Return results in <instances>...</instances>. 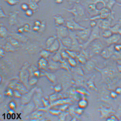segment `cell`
Instances as JSON below:
<instances>
[{
  "instance_id": "cell-1",
  "label": "cell",
  "mask_w": 121,
  "mask_h": 121,
  "mask_svg": "<svg viewBox=\"0 0 121 121\" xmlns=\"http://www.w3.org/2000/svg\"><path fill=\"white\" fill-rule=\"evenodd\" d=\"M63 9L73 15L74 20L77 22L84 21L86 18L84 8L80 3L74 4L71 9L64 8Z\"/></svg>"
},
{
  "instance_id": "cell-2",
  "label": "cell",
  "mask_w": 121,
  "mask_h": 121,
  "mask_svg": "<svg viewBox=\"0 0 121 121\" xmlns=\"http://www.w3.org/2000/svg\"><path fill=\"white\" fill-rule=\"evenodd\" d=\"M108 0H91L87 5V12L91 17L99 15L101 10L98 8V5L102 3H107Z\"/></svg>"
},
{
  "instance_id": "cell-3",
  "label": "cell",
  "mask_w": 121,
  "mask_h": 121,
  "mask_svg": "<svg viewBox=\"0 0 121 121\" xmlns=\"http://www.w3.org/2000/svg\"><path fill=\"white\" fill-rule=\"evenodd\" d=\"M104 48V46L99 39L92 42L87 49L89 53L90 58L95 56L100 55Z\"/></svg>"
},
{
  "instance_id": "cell-4",
  "label": "cell",
  "mask_w": 121,
  "mask_h": 121,
  "mask_svg": "<svg viewBox=\"0 0 121 121\" xmlns=\"http://www.w3.org/2000/svg\"><path fill=\"white\" fill-rule=\"evenodd\" d=\"M100 38V28L97 24L96 26L92 29L91 33L86 42L82 44V49H87L92 42L95 40L99 39Z\"/></svg>"
},
{
  "instance_id": "cell-5",
  "label": "cell",
  "mask_w": 121,
  "mask_h": 121,
  "mask_svg": "<svg viewBox=\"0 0 121 121\" xmlns=\"http://www.w3.org/2000/svg\"><path fill=\"white\" fill-rule=\"evenodd\" d=\"M91 30V28H86L84 30L76 31V38L80 44H83L86 42Z\"/></svg>"
},
{
  "instance_id": "cell-6",
  "label": "cell",
  "mask_w": 121,
  "mask_h": 121,
  "mask_svg": "<svg viewBox=\"0 0 121 121\" xmlns=\"http://www.w3.org/2000/svg\"><path fill=\"white\" fill-rule=\"evenodd\" d=\"M66 27L70 31H76L84 30L86 27H83L78 23L73 17L66 19Z\"/></svg>"
},
{
  "instance_id": "cell-7",
  "label": "cell",
  "mask_w": 121,
  "mask_h": 121,
  "mask_svg": "<svg viewBox=\"0 0 121 121\" xmlns=\"http://www.w3.org/2000/svg\"><path fill=\"white\" fill-rule=\"evenodd\" d=\"M69 36L70 37L72 40V46L69 50L77 52H80L82 49V44L79 43L76 38V31H71L69 30Z\"/></svg>"
},
{
  "instance_id": "cell-8",
  "label": "cell",
  "mask_w": 121,
  "mask_h": 121,
  "mask_svg": "<svg viewBox=\"0 0 121 121\" xmlns=\"http://www.w3.org/2000/svg\"><path fill=\"white\" fill-rule=\"evenodd\" d=\"M115 12L112 11L110 17L109 18L105 20H99L97 24L99 28L104 30H109L111 27L112 21L115 19Z\"/></svg>"
},
{
  "instance_id": "cell-9",
  "label": "cell",
  "mask_w": 121,
  "mask_h": 121,
  "mask_svg": "<svg viewBox=\"0 0 121 121\" xmlns=\"http://www.w3.org/2000/svg\"><path fill=\"white\" fill-rule=\"evenodd\" d=\"M56 36L60 40L69 36V30L66 26H56Z\"/></svg>"
},
{
  "instance_id": "cell-10",
  "label": "cell",
  "mask_w": 121,
  "mask_h": 121,
  "mask_svg": "<svg viewBox=\"0 0 121 121\" xmlns=\"http://www.w3.org/2000/svg\"><path fill=\"white\" fill-rule=\"evenodd\" d=\"M114 45L108 46L104 48L100 54L101 57L104 59L107 60L112 57L115 52L114 49Z\"/></svg>"
},
{
  "instance_id": "cell-11",
  "label": "cell",
  "mask_w": 121,
  "mask_h": 121,
  "mask_svg": "<svg viewBox=\"0 0 121 121\" xmlns=\"http://www.w3.org/2000/svg\"><path fill=\"white\" fill-rule=\"evenodd\" d=\"M96 64V60L94 59H88L86 63L83 65V70L87 72L91 71L95 68Z\"/></svg>"
},
{
  "instance_id": "cell-12",
  "label": "cell",
  "mask_w": 121,
  "mask_h": 121,
  "mask_svg": "<svg viewBox=\"0 0 121 121\" xmlns=\"http://www.w3.org/2000/svg\"><path fill=\"white\" fill-rule=\"evenodd\" d=\"M121 36L117 34H113L109 38L104 40L108 46L115 45L117 44L120 40Z\"/></svg>"
},
{
  "instance_id": "cell-13",
  "label": "cell",
  "mask_w": 121,
  "mask_h": 121,
  "mask_svg": "<svg viewBox=\"0 0 121 121\" xmlns=\"http://www.w3.org/2000/svg\"><path fill=\"white\" fill-rule=\"evenodd\" d=\"M112 11L106 8H103L100 11L99 15L100 20H105L109 18L111 16Z\"/></svg>"
},
{
  "instance_id": "cell-14",
  "label": "cell",
  "mask_w": 121,
  "mask_h": 121,
  "mask_svg": "<svg viewBox=\"0 0 121 121\" xmlns=\"http://www.w3.org/2000/svg\"><path fill=\"white\" fill-rule=\"evenodd\" d=\"M60 46V42L58 38L49 48L46 49L49 51L51 53H55L59 49Z\"/></svg>"
},
{
  "instance_id": "cell-15",
  "label": "cell",
  "mask_w": 121,
  "mask_h": 121,
  "mask_svg": "<svg viewBox=\"0 0 121 121\" xmlns=\"http://www.w3.org/2000/svg\"><path fill=\"white\" fill-rule=\"evenodd\" d=\"M60 40L64 47L67 49H70L72 46V40L70 37L68 36Z\"/></svg>"
},
{
  "instance_id": "cell-16",
  "label": "cell",
  "mask_w": 121,
  "mask_h": 121,
  "mask_svg": "<svg viewBox=\"0 0 121 121\" xmlns=\"http://www.w3.org/2000/svg\"><path fill=\"white\" fill-rule=\"evenodd\" d=\"M54 19L55 26H63L65 23V19L60 15H56L54 16Z\"/></svg>"
},
{
  "instance_id": "cell-17",
  "label": "cell",
  "mask_w": 121,
  "mask_h": 121,
  "mask_svg": "<svg viewBox=\"0 0 121 121\" xmlns=\"http://www.w3.org/2000/svg\"><path fill=\"white\" fill-rule=\"evenodd\" d=\"M47 66L48 69L52 71L56 70L60 68V64L57 62L54 61L52 60L48 62Z\"/></svg>"
},
{
  "instance_id": "cell-18",
  "label": "cell",
  "mask_w": 121,
  "mask_h": 121,
  "mask_svg": "<svg viewBox=\"0 0 121 121\" xmlns=\"http://www.w3.org/2000/svg\"><path fill=\"white\" fill-rule=\"evenodd\" d=\"M57 39V36L55 35L51 36L47 39L45 43L46 49L49 48L53 43Z\"/></svg>"
},
{
  "instance_id": "cell-19",
  "label": "cell",
  "mask_w": 121,
  "mask_h": 121,
  "mask_svg": "<svg viewBox=\"0 0 121 121\" xmlns=\"http://www.w3.org/2000/svg\"><path fill=\"white\" fill-rule=\"evenodd\" d=\"M18 13V12H16L10 13L9 23L10 26L13 25L16 23L17 15Z\"/></svg>"
},
{
  "instance_id": "cell-20",
  "label": "cell",
  "mask_w": 121,
  "mask_h": 121,
  "mask_svg": "<svg viewBox=\"0 0 121 121\" xmlns=\"http://www.w3.org/2000/svg\"><path fill=\"white\" fill-rule=\"evenodd\" d=\"M29 8L33 11L34 13L39 10V6L34 0H30L29 3Z\"/></svg>"
},
{
  "instance_id": "cell-21",
  "label": "cell",
  "mask_w": 121,
  "mask_h": 121,
  "mask_svg": "<svg viewBox=\"0 0 121 121\" xmlns=\"http://www.w3.org/2000/svg\"><path fill=\"white\" fill-rule=\"evenodd\" d=\"M2 47L6 52H14L16 51V48L11 45L8 41Z\"/></svg>"
},
{
  "instance_id": "cell-22",
  "label": "cell",
  "mask_w": 121,
  "mask_h": 121,
  "mask_svg": "<svg viewBox=\"0 0 121 121\" xmlns=\"http://www.w3.org/2000/svg\"><path fill=\"white\" fill-rule=\"evenodd\" d=\"M60 62V68L65 69L67 71L70 72L71 71V67L69 66L68 62H67L65 60H61Z\"/></svg>"
},
{
  "instance_id": "cell-23",
  "label": "cell",
  "mask_w": 121,
  "mask_h": 121,
  "mask_svg": "<svg viewBox=\"0 0 121 121\" xmlns=\"http://www.w3.org/2000/svg\"><path fill=\"white\" fill-rule=\"evenodd\" d=\"M8 41L10 43L13 47L15 48H17L20 46V44L18 41L16 39L12 37H9L8 39Z\"/></svg>"
},
{
  "instance_id": "cell-24",
  "label": "cell",
  "mask_w": 121,
  "mask_h": 121,
  "mask_svg": "<svg viewBox=\"0 0 121 121\" xmlns=\"http://www.w3.org/2000/svg\"><path fill=\"white\" fill-rule=\"evenodd\" d=\"M0 25V37L2 39H5L7 38L8 36V31L6 27Z\"/></svg>"
},
{
  "instance_id": "cell-25",
  "label": "cell",
  "mask_w": 121,
  "mask_h": 121,
  "mask_svg": "<svg viewBox=\"0 0 121 121\" xmlns=\"http://www.w3.org/2000/svg\"><path fill=\"white\" fill-rule=\"evenodd\" d=\"M121 27V25L117 22L115 25L110 28L109 30H111L113 34H118V32Z\"/></svg>"
},
{
  "instance_id": "cell-26",
  "label": "cell",
  "mask_w": 121,
  "mask_h": 121,
  "mask_svg": "<svg viewBox=\"0 0 121 121\" xmlns=\"http://www.w3.org/2000/svg\"><path fill=\"white\" fill-rule=\"evenodd\" d=\"M51 53L47 49L43 50L40 52V55L42 58L46 59L50 56Z\"/></svg>"
},
{
  "instance_id": "cell-27",
  "label": "cell",
  "mask_w": 121,
  "mask_h": 121,
  "mask_svg": "<svg viewBox=\"0 0 121 121\" xmlns=\"http://www.w3.org/2000/svg\"><path fill=\"white\" fill-rule=\"evenodd\" d=\"M39 66L42 69H45L48 66V64L46 59L42 58L39 62Z\"/></svg>"
},
{
  "instance_id": "cell-28",
  "label": "cell",
  "mask_w": 121,
  "mask_h": 121,
  "mask_svg": "<svg viewBox=\"0 0 121 121\" xmlns=\"http://www.w3.org/2000/svg\"><path fill=\"white\" fill-rule=\"evenodd\" d=\"M113 33L109 30H104L102 33V37L104 39H106L110 37Z\"/></svg>"
},
{
  "instance_id": "cell-29",
  "label": "cell",
  "mask_w": 121,
  "mask_h": 121,
  "mask_svg": "<svg viewBox=\"0 0 121 121\" xmlns=\"http://www.w3.org/2000/svg\"><path fill=\"white\" fill-rule=\"evenodd\" d=\"M66 51L69 55V57L74 58V59L77 58L78 54V52H76L69 49H66Z\"/></svg>"
},
{
  "instance_id": "cell-30",
  "label": "cell",
  "mask_w": 121,
  "mask_h": 121,
  "mask_svg": "<svg viewBox=\"0 0 121 121\" xmlns=\"http://www.w3.org/2000/svg\"><path fill=\"white\" fill-rule=\"evenodd\" d=\"M68 64L72 68L76 67L77 65V62L74 58L69 57L67 60Z\"/></svg>"
},
{
  "instance_id": "cell-31",
  "label": "cell",
  "mask_w": 121,
  "mask_h": 121,
  "mask_svg": "<svg viewBox=\"0 0 121 121\" xmlns=\"http://www.w3.org/2000/svg\"><path fill=\"white\" fill-rule=\"evenodd\" d=\"M87 105V101L85 99H82L79 101L78 103L79 108L81 109H84Z\"/></svg>"
},
{
  "instance_id": "cell-32",
  "label": "cell",
  "mask_w": 121,
  "mask_h": 121,
  "mask_svg": "<svg viewBox=\"0 0 121 121\" xmlns=\"http://www.w3.org/2000/svg\"><path fill=\"white\" fill-rule=\"evenodd\" d=\"M116 2L114 0H108L106 4V8L110 10L111 11L112 10V8Z\"/></svg>"
},
{
  "instance_id": "cell-33",
  "label": "cell",
  "mask_w": 121,
  "mask_h": 121,
  "mask_svg": "<svg viewBox=\"0 0 121 121\" xmlns=\"http://www.w3.org/2000/svg\"><path fill=\"white\" fill-rule=\"evenodd\" d=\"M73 69H74L73 70V72L76 74L78 75L81 76H82L84 75L82 69L80 67H77L76 66V67L73 68Z\"/></svg>"
},
{
  "instance_id": "cell-34",
  "label": "cell",
  "mask_w": 121,
  "mask_h": 121,
  "mask_svg": "<svg viewBox=\"0 0 121 121\" xmlns=\"http://www.w3.org/2000/svg\"><path fill=\"white\" fill-rule=\"evenodd\" d=\"M8 5L10 6H13L18 4L19 1V0H4Z\"/></svg>"
},
{
  "instance_id": "cell-35",
  "label": "cell",
  "mask_w": 121,
  "mask_h": 121,
  "mask_svg": "<svg viewBox=\"0 0 121 121\" xmlns=\"http://www.w3.org/2000/svg\"><path fill=\"white\" fill-rule=\"evenodd\" d=\"M61 56L62 59L64 60H66L69 59V57L68 54L66 52V50L62 51L61 53Z\"/></svg>"
},
{
  "instance_id": "cell-36",
  "label": "cell",
  "mask_w": 121,
  "mask_h": 121,
  "mask_svg": "<svg viewBox=\"0 0 121 121\" xmlns=\"http://www.w3.org/2000/svg\"><path fill=\"white\" fill-rule=\"evenodd\" d=\"M114 49L115 52L118 53H121V47L120 44H115L114 45Z\"/></svg>"
},
{
  "instance_id": "cell-37",
  "label": "cell",
  "mask_w": 121,
  "mask_h": 121,
  "mask_svg": "<svg viewBox=\"0 0 121 121\" xmlns=\"http://www.w3.org/2000/svg\"><path fill=\"white\" fill-rule=\"evenodd\" d=\"M46 22L43 21L41 23V26L40 27L39 30L38 32L40 31V33H42L44 31L45 29L46 25Z\"/></svg>"
},
{
  "instance_id": "cell-38",
  "label": "cell",
  "mask_w": 121,
  "mask_h": 121,
  "mask_svg": "<svg viewBox=\"0 0 121 121\" xmlns=\"http://www.w3.org/2000/svg\"><path fill=\"white\" fill-rule=\"evenodd\" d=\"M69 5H73L74 4L80 3L81 0H66Z\"/></svg>"
},
{
  "instance_id": "cell-39",
  "label": "cell",
  "mask_w": 121,
  "mask_h": 121,
  "mask_svg": "<svg viewBox=\"0 0 121 121\" xmlns=\"http://www.w3.org/2000/svg\"><path fill=\"white\" fill-rule=\"evenodd\" d=\"M34 12L32 10L29 9L25 12V14L26 16L28 17H30L32 16Z\"/></svg>"
},
{
  "instance_id": "cell-40",
  "label": "cell",
  "mask_w": 121,
  "mask_h": 121,
  "mask_svg": "<svg viewBox=\"0 0 121 121\" xmlns=\"http://www.w3.org/2000/svg\"><path fill=\"white\" fill-rule=\"evenodd\" d=\"M29 5L26 4H23L21 6V8L22 10L25 12L29 9Z\"/></svg>"
},
{
  "instance_id": "cell-41",
  "label": "cell",
  "mask_w": 121,
  "mask_h": 121,
  "mask_svg": "<svg viewBox=\"0 0 121 121\" xmlns=\"http://www.w3.org/2000/svg\"><path fill=\"white\" fill-rule=\"evenodd\" d=\"M90 27L93 28L96 26L97 25V23L95 22V21H90Z\"/></svg>"
},
{
  "instance_id": "cell-42",
  "label": "cell",
  "mask_w": 121,
  "mask_h": 121,
  "mask_svg": "<svg viewBox=\"0 0 121 121\" xmlns=\"http://www.w3.org/2000/svg\"><path fill=\"white\" fill-rule=\"evenodd\" d=\"M9 17L6 16V15L5 14L3 10L2 9V8H0V18H9Z\"/></svg>"
},
{
  "instance_id": "cell-43",
  "label": "cell",
  "mask_w": 121,
  "mask_h": 121,
  "mask_svg": "<svg viewBox=\"0 0 121 121\" xmlns=\"http://www.w3.org/2000/svg\"><path fill=\"white\" fill-rule=\"evenodd\" d=\"M5 51L3 49V48H2V47L1 46L0 48V57L1 58H2L5 55Z\"/></svg>"
},
{
  "instance_id": "cell-44",
  "label": "cell",
  "mask_w": 121,
  "mask_h": 121,
  "mask_svg": "<svg viewBox=\"0 0 121 121\" xmlns=\"http://www.w3.org/2000/svg\"><path fill=\"white\" fill-rule=\"evenodd\" d=\"M40 27L38 26H34L33 28V30L35 32L39 31V30Z\"/></svg>"
},
{
  "instance_id": "cell-45",
  "label": "cell",
  "mask_w": 121,
  "mask_h": 121,
  "mask_svg": "<svg viewBox=\"0 0 121 121\" xmlns=\"http://www.w3.org/2000/svg\"><path fill=\"white\" fill-rule=\"evenodd\" d=\"M24 31L28 32L29 30V27L28 25H26L23 27Z\"/></svg>"
},
{
  "instance_id": "cell-46",
  "label": "cell",
  "mask_w": 121,
  "mask_h": 121,
  "mask_svg": "<svg viewBox=\"0 0 121 121\" xmlns=\"http://www.w3.org/2000/svg\"><path fill=\"white\" fill-rule=\"evenodd\" d=\"M41 23L39 21H36L35 22V26H38V27H40L41 24Z\"/></svg>"
},
{
  "instance_id": "cell-47",
  "label": "cell",
  "mask_w": 121,
  "mask_h": 121,
  "mask_svg": "<svg viewBox=\"0 0 121 121\" xmlns=\"http://www.w3.org/2000/svg\"><path fill=\"white\" fill-rule=\"evenodd\" d=\"M63 2V0H55V3L57 4H61Z\"/></svg>"
},
{
  "instance_id": "cell-48",
  "label": "cell",
  "mask_w": 121,
  "mask_h": 121,
  "mask_svg": "<svg viewBox=\"0 0 121 121\" xmlns=\"http://www.w3.org/2000/svg\"><path fill=\"white\" fill-rule=\"evenodd\" d=\"M108 121H116V119L115 117L114 116H112L110 118L107 120Z\"/></svg>"
},
{
  "instance_id": "cell-49",
  "label": "cell",
  "mask_w": 121,
  "mask_h": 121,
  "mask_svg": "<svg viewBox=\"0 0 121 121\" xmlns=\"http://www.w3.org/2000/svg\"><path fill=\"white\" fill-rule=\"evenodd\" d=\"M23 31H24V30L23 27L19 29L18 30V32L19 33H22L23 32Z\"/></svg>"
},
{
  "instance_id": "cell-50",
  "label": "cell",
  "mask_w": 121,
  "mask_h": 121,
  "mask_svg": "<svg viewBox=\"0 0 121 121\" xmlns=\"http://www.w3.org/2000/svg\"><path fill=\"white\" fill-rule=\"evenodd\" d=\"M117 66V69L118 70H119L120 72L121 73V65L118 64Z\"/></svg>"
},
{
  "instance_id": "cell-51",
  "label": "cell",
  "mask_w": 121,
  "mask_h": 121,
  "mask_svg": "<svg viewBox=\"0 0 121 121\" xmlns=\"http://www.w3.org/2000/svg\"><path fill=\"white\" fill-rule=\"evenodd\" d=\"M116 92L118 94H120L121 93V89L118 88L116 90Z\"/></svg>"
},
{
  "instance_id": "cell-52",
  "label": "cell",
  "mask_w": 121,
  "mask_h": 121,
  "mask_svg": "<svg viewBox=\"0 0 121 121\" xmlns=\"http://www.w3.org/2000/svg\"><path fill=\"white\" fill-rule=\"evenodd\" d=\"M111 96L112 98H115V97H116L117 95L115 93L112 92L111 94Z\"/></svg>"
},
{
  "instance_id": "cell-53",
  "label": "cell",
  "mask_w": 121,
  "mask_h": 121,
  "mask_svg": "<svg viewBox=\"0 0 121 121\" xmlns=\"http://www.w3.org/2000/svg\"><path fill=\"white\" fill-rule=\"evenodd\" d=\"M116 3H121V0H114Z\"/></svg>"
},
{
  "instance_id": "cell-54",
  "label": "cell",
  "mask_w": 121,
  "mask_h": 121,
  "mask_svg": "<svg viewBox=\"0 0 121 121\" xmlns=\"http://www.w3.org/2000/svg\"><path fill=\"white\" fill-rule=\"evenodd\" d=\"M35 2L36 3H38L40 2L41 0H34Z\"/></svg>"
},
{
  "instance_id": "cell-55",
  "label": "cell",
  "mask_w": 121,
  "mask_h": 121,
  "mask_svg": "<svg viewBox=\"0 0 121 121\" xmlns=\"http://www.w3.org/2000/svg\"><path fill=\"white\" fill-rule=\"evenodd\" d=\"M116 4L117 6L121 8V3H116Z\"/></svg>"
},
{
  "instance_id": "cell-56",
  "label": "cell",
  "mask_w": 121,
  "mask_h": 121,
  "mask_svg": "<svg viewBox=\"0 0 121 121\" xmlns=\"http://www.w3.org/2000/svg\"><path fill=\"white\" fill-rule=\"evenodd\" d=\"M117 22L119 23L121 25V19H119Z\"/></svg>"
},
{
  "instance_id": "cell-57",
  "label": "cell",
  "mask_w": 121,
  "mask_h": 121,
  "mask_svg": "<svg viewBox=\"0 0 121 121\" xmlns=\"http://www.w3.org/2000/svg\"><path fill=\"white\" fill-rule=\"evenodd\" d=\"M117 63L118 64L121 65V60H118Z\"/></svg>"
},
{
  "instance_id": "cell-58",
  "label": "cell",
  "mask_w": 121,
  "mask_h": 121,
  "mask_svg": "<svg viewBox=\"0 0 121 121\" xmlns=\"http://www.w3.org/2000/svg\"><path fill=\"white\" fill-rule=\"evenodd\" d=\"M120 44L121 45V43H120Z\"/></svg>"
}]
</instances>
